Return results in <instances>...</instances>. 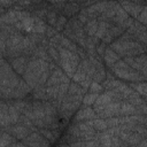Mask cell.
<instances>
[{"label":"cell","instance_id":"1","mask_svg":"<svg viewBox=\"0 0 147 147\" xmlns=\"http://www.w3.org/2000/svg\"><path fill=\"white\" fill-rule=\"evenodd\" d=\"M94 99H95V95H90V96H87V98L85 99V102H86V103H92Z\"/></svg>","mask_w":147,"mask_h":147}]
</instances>
